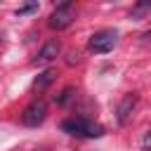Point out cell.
<instances>
[{"instance_id":"obj_1","label":"cell","mask_w":151,"mask_h":151,"mask_svg":"<svg viewBox=\"0 0 151 151\" xmlns=\"http://www.w3.org/2000/svg\"><path fill=\"white\" fill-rule=\"evenodd\" d=\"M61 130L66 134H73V137H101L104 134V127L99 123H92V120H85V118H68L61 123Z\"/></svg>"},{"instance_id":"obj_2","label":"cell","mask_w":151,"mask_h":151,"mask_svg":"<svg viewBox=\"0 0 151 151\" xmlns=\"http://www.w3.org/2000/svg\"><path fill=\"white\" fill-rule=\"evenodd\" d=\"M116 40H118V33L111 31V28H106V31H97V33L90 38L87 47H90L92 52H97V54H104V52H111V50H113Z\"/></svg>"},{"instance_id":"obj_3","label":"cell","mask_w":151,"mask_h":151,"mask_svg":"<svg viewBox=\"0 0 151 151\" xmlns=\"http://www.w3.org/2000/svg\"><path fill=\"white\" fill-rule=\"evenodd\" d=\"M71 21H73L71 0H64V2H59V5H57V9L52 12V17L47 19V26H50L52 31H61V28H66Z\"/></svg>"},{"instance_id":"obj_4","label":"cell","mask_w":151,"mask_h":151,"mask_svg":"<svg viewBox=\"0 0 151 151\" xmlns=\"http://www.w3.org/2000/svg\"><path fill=\"white\" fill-rule=\"evenodd\" d=\"M45 116H47L45 101H31V104L24 109V113H21V123L28 125V127H38V125L45 120Z\"/></svg>"},{"instance_id":"obj_5","label":"cell","mask_w":151,"mask_h":151,"mask_svg":"<svg viewBox=\"0 0 151 151\" xmlns=\"http://www.w3.org/2000/svg\"><path fill=\"white\" fill-rule=\"evenodd\" d=\"M59 50H61V45H59L57 40H50V42H45V45L40 47L38 57H35V64H38V66H42V64H50V61H54V59H57V54H59Z\"/></svg>"},{"instance_id":"obj_6","label":"cell","mask_w":151,"mask_h":151,"mask_svg":"<svg viewBox=\"0 0 151 151\" xmlns=\"http://www.w3.org/2000/svg\"><path fill=\"white\" fill-rule=\"evenodd\" d=\"M134 106H137V94H134V92H130V94H125V97L120 99V104H118V109H116V118H118L120 125L127 120V116L132 113Z\"/></svg>"},{"instance_id":"obj_7","label":"cell","mask_w":151,"mask_h":151,"mask_svg":"<svg viewBox=\"0 0 151 151\" xmlns=\"http://www.w3.org/2000/svg\"><path fill=\"white\" fill-rule=\"evenodd\" d=\"M54 78H57L54 68H47V71H42V73H40V76L33 80V90H35V92H42V90H45V87H47V85H50Z\"/></svg>"},{"instance_id":"obj_8","label":"cell","mask_w":151,"mask_h":151,"mask_svg":"<svg viewBox=\"0 0 151 151\" xmlns=\"http://www.w3.org/2000/svg\"><path fill=\"white\" fill-rule=\"evenodd\" d=\"M73 92H76L73 87H66V90H64V92L57 97V104H59V106H66V104H68V99L73 97Z\"/></svg>"},{"instance_id":"obj_9","label":"cell","mask_w":151,"mask_h":151,"mask_svg":"<svg viewBox=\"0 0 151 151\" xmlns=\"http://www.w3.org/2000/svg\"><path fill=\"white\" fill-rule=\"evenodd\" d=\"M146 9H151V0H149V2H139V5L132 9V17H142Z\"/></svg>"},{"instance_id":"obj_10","label":"cell","mask_w":151,"mask_h":151,"mask_svg":"<svg viewBox=\"0 0 151 151\" xmlns=\"http://www.w3.org/2000/svg\"><path fill=\"white\" fill-rule=\"evenodd\" d=\"M78 61H80V54H78V52H68V54H66V64H68V66H73V64H78Z\"/></svg>"},{"instance_id":"obj_11","label":"cell","mask_w":151,"mask_h":151,"mask_svg":"<svg viewBox=\"0 0 151 151\" xmlns=\"http://www.w3.org/2000/svg\"><path fill=\"white\" fill-rule=\"evenodd\" d=\"M142 149H144V151H151V130L144 134V139H142Z\"/></svg>"},{"instance_id":"obj_12","label":"cell","mask_w":151,"mask_h":151,"mask_svg":"<svg viewBox=\"0 0 151 151\" xmlns=\"http://www.w3.org/2000/svg\"><path fill=\"white\" fill-rule=\"evenodd\" d=\"M33 9H38V5H35V2H31V5H24V7H19V14H28V12H33Z\"/></svg>"},{"instance_id":"obj_13","label":"cell","mask_w":151,"mask_h":151,"mask_svg":"<svg viewBox=\"0 0 151 151\" xmlns=\"http://www.w3.org/2000/svg\"><path fill=\"white\" fill-rule=\"evenodd\" d=\"M0 40H2V35H0Z\"/></svg>"}]
</instances>
